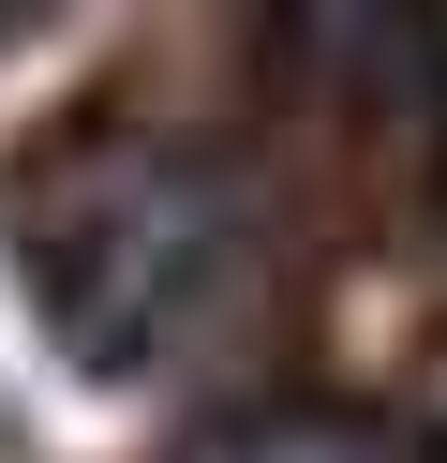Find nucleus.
<instances>
[{
    "mask_svg": "<svg viewBox=\"0 0 447 463\" xmlns=\"http://www.w3.org/2000/svg\"><path fill=\"white\" fill-rule=\"evenodd\" d=\"M179 463H417V449H403V433H373V419H328V403H268V419L194 433Z\"/></svg>",
    "mask_w": 447,
    "mask_h": 463,
    "instance_id": "2",
    "label": "nucleus"
},
{
    "mask_svg": "<svg viewBox=\"0 0 447 463\" xmlns=\"http://www.w3.org/2000/svg\"><path fill=\"white\" fill-rule=\"evenodd\" d=\"M224 254H238L224 165L164 150V135H60L15 180V269L45 299L60 359H89V373H149L209 314Z\"/></svg>",
    "mask_w": 447,
    "mask_h": 463,
    "instance_id": "1",
    "label": "nucleus"
}]
</instances>
